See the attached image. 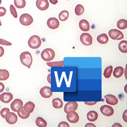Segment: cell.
<instances>
[{
    "mask_svg": "<svg viewBox=\"0 0 127 127\" xmlns=\"http://www.w3.org/2000/svg\"><path fill=\"white\" fill-rule=\"evenodd\" d=\"M5 120L10 125H13L17 122V116L14 112H9L7 113L5 116Z\"/></svg>",
    "mask_w": 127,
    "mask_h": 127,
    "instance_id": "9c48e42d",
    "label": "cell"
},
{
    "mask_svg": "<svg viewBox=\"0 0 127 127\" xmlns=\"http://www.w3.org/2000/svg\"><path fill=\"white\" fill-rule=\"evenodd\" d=\"M47 65L50 67H63L64 66V61L53 62L47 63Z\"/></svg>",
    "mask_w": 127,
    "mask_h": 127,
    "instance_id": "4dcf8cb0",
    "label": "cell"
},
{
    "mask_svg": "<svg viewBox=\"0 0 127 127\" xmlns=\"http://www.w3.org/2000/svg\"><path fill=\"white\" fill-rule=\"evenodd\" d=\"M52 103L53 107L56 109H60L63 107V101L61 99L59 98H55L53 99L52 101Z\"/></svg>",
    "mask_w": 127,
    "mask_h": 127,
    "instance_id": "7402d4cb",
    "label": "cell"
},
{
    "mask_svg": "<svg viewBox=\"0 0 127 127\" xmlns=\"http://www.w3.org/2000/svg\"><path fill=\"white\" fill-rule=\"evenodd\" d=\"M117 27L121 30H124L127 28V21L126 19H122L117 23Z\"/></svg>",
    "mask_w": 127,
    "mask_h": 127,
    "instance_id": "f1b7e54d",
    "label": "cell"
},
{
    "mask_svg": "<svg viewBox=\"0 0 127 127\" xmlns=\"http://www.w3.org/2000/svg\"><path fill=\"white\" fill-rule=\"evenodd\" d=\"M97 102H84V104L87 105H89V106H92L94 105L95 104H97Z\"/></svg>",
    "mask_w": 127,
    "mask_h": 127,
    "instance_id": "f35d334b",
    "label": "cell"
},
{
    "mask_svg": "<svg viewBox=\"0 0 127 127\" xmlns=\"http://www.w3.org/2000/svg\"><path fill=\"white\" fill-rule=\"evenodd\" d=\"M36 5L38 9L45 11L49 7V3L47 0H37Z\"/></svg>",
    "mask_w": 127,
    "mask_h": 127,
    "instance_id": "7c38bea8",
    "label": "cell"
},
{
    "mask_svg": "<svg viewBox=\"0 0 127 127\" xmlns=\"http://www.w3.org/2000/svg\"><path fill=\"white\" fill-rule=\"evenodd\" d=\"M55 57L54 50L51 48H46L42 51L41 57L45 62L52 61Z\"/></svg>",
    "mask_w": 127,
    "mask_h": 127,
    "instance_id": "7a4b0ae2",
    "label": "cell"
},
{
    "mask_svg": "<svg viewBox=\"0 0 127 127\" xmlns=\"http://www.w3.org/2000/svg\"><path fill=\"white\" fill-rule=\"evenodd\" d=\"M20 106H23V102L19 99H15L10 105L11 109L14 112H17L18 108Z\"/></svg>",
    "mask_w": 127,
    "mask_h": 127,
    "instance_id": "2e32d148",
    "label": "cell"
},
{
    "mask_svg": "<svg viewBox=\"0 0 127 127\" xmlns=\"http://www.w3.org/2000/svg\"><path fill=\"white\" fill-rule=\"evenodd\" d=\"M119 49L122 53L126 54L127 52V41L126 40L121 41L119 44Z\"/></svg>",
    "mask_w": 127,
    "mask_h": 127,
    "instance_id": "d4e9b609",
    "label": "cell"
},
{
    "mask_svg": "<svg viewBox=\"0 0 127 127\" xmlns=\"http://www.w3.org/2000/svg\"><path fill=\"white\" fill-rule=\"evenodd\" d=\"M35 107V105L34 103L32 102H28L23 106L24 110L28 113H31L33 112Z\"/></svg>",
    "mask_w": 127,
    "mask_h": 127,
    "instance_id": "ac0fdd59",
    "label": "cell"
},
{
    "mask_svg": "<svg viewBox=\"0 0 127 127\" xmlns=\"http://www.w3.org/2000/svg\"><path fill=\"white\" fill-rule=\"evenodd\" d=\"M47 81H48V83H50V84H51V74H50H50H49L47 76Z\"/></svg>",
    "mask_w": 127,
    "mask_h": 127,
    "instance_id": "ee69618b",
    "label": "cell"
},
{
    "mask_svg": "<svg viewBox=\"0 0 127 127\" xmlns=\"http://www.w3.org/2000/svg\"><path fill=\"white\" fill-rule=\"evenodd\" d=\"M80 40L82 44L86 46H90L93 43L92 37L90 34L87 33H84L81 35Z\"/></svg>",
    "mask_w": 127,
    "mask_h": 127,
    "instance_id": "8992f818",
    "label": "cell"
},
{
    "mask_svg": "<svg viewBox=\"0 0 127 127\" xmlns=\"http://www.w3.org/2000/svg\"><path fill=\"white\" fill-rule=\"evenodd\" d=\"M0 108H1V106H0Z\"/></svg>",
    "mask_w": 127,
    "mask_h": 127,
    "instance_id": "f907efd6",
    "label": "cell"
},
{
    "mask_svg": "<svg viewBox=\"0 0 127 127\" xmlns=\"http://www.w3.org/2000/svg\"><path fill=\"white\" fill-rule=\"evenodd\" d=\"M9 112H10V110L8 108H4L1 110L0 114H1V116L3 118L5 119L6 114Z\"/></svg>",
    "mask_w": 127,
    "mask_h": 127,
    "instance_id": "836d02e7",
    "label": "cell"
},
{
    "mask_svg": "<svg viewBox=\"0 0 127 127\" xmlns=\"http://www.w3.org/2000/svg\"><path fill=\"white\" fill-rule=\"evenodd\" d=\"M108 35L112 40H120L124 38L122 32L117 29H111L108 32Z\"/></svg>",
    "mask_w": 127,
    "mask_h": 127,
    "instance_id": "5b68a950",
    "label": "cell"
},
{
    "mask_svg": "<svg viewBox=\"0 0 127 127\" xmlns=\"http://www.w3.org/2000/svg\"><path fill=\"white\" fill-rule=\"evenodd\" d=\"M28 45L32 49H37L41 45V40L38 36L33 35L29 39Z\"/></svg>",
    "mask_w": 127,
    "mask_h": 127,
    "instance_id": "3957f363",
    "label": "cell"
},
{
    "mask_svg": "<svg viewBox=\"0 0 127 127\" xmlns=\"http://www.w3.org/2000/svg\"><path fill=\"white\" fill-rule=\"evenodd\" d=\"M79 27L80 30L83 32L89 31L90 29L89 23L86 19H82L79 23Z\"/></svg>",
    "mask_w": 127,
    "mask_h": 127,
    "instance_id": "e0dca14e",
    "label": "cell"
},
{
    "mask_svg": "<svg viewBox=\"0 0 127 127\" xmlns=\"http://www.w3.org/2000/svg\"><path fill=\"white\" fill-rule=\"evenodd\" d=\"M0 45H6V46H11L12 45V43L11 42H9L5 40L0 38Z\"/></svg>",
    "mask_w": 127,
    "mask_h": 127,
    "instance_id": "e575fe53",
    "label": "cell"
},
{
    "mask_svg": "<svg viewBox=\"0 0 127 127\" xmlns=\"http://www.w3.org/2000/svg\"><path fill=\"white\" fill-rule=\"evenodd\" d=\"M69 15V14L68 11H67V10H63L59 14V17L60 20L64 22V21L66 20L68 18Z\"/></svg>",
    "mask_w": 127,
    "mask_h": 127,
    "instance_id": "f546056e",
    "label": "cell"
},
{
    "mask_svg": "<svg viewBox=\"0 0 127 127\" xmlns=\"http://www.w3.org/2000/svg\"><path fill=\"white\" fill-rule=\"evenodd\" d=\"M13 98V95L8 92H5L0 95V101L4 103H8Z\"/></svg>",
    "mask_w": 127,
    "mask_h": 127,
    "instance_id": "5bb4252c",
    "label": "cell"
},
{
    "mask_svg": "<svg viewBox=\"0 0 127 127\" xmlns=\"http://www.w3.org/2000/svg\"><path fill=\"white\" fill-rule=\"evenodd\" d=\"M17 112L19 117L22 119H26L30 116V113H28L25 111L23 106L19 107L17 110Z\"/></svg>",
    "mask_w": 127,
    "mask_h": 127,
    "instance_id": "44dd1931",
    "label": "cell"
},
{
    "mask_svg": "<svg viewBox=\"0 0 127 127\" xmlns=\"http://www.w3.org/2000/svg\"><path fill=\"white\" fill-rule=\"evenodd\" d=\"M36 124L39 127H46L47 125L46 122L41 117H38L36 120Z\"/></svg>",
    "mask_w": 127,
    "mask_h": 127,
    "instance_id": "4316f807",
    "label": "cell"
},
{
    "mask_svg": "<svg viewBox=\"0 0 127 127\" xmlns=\"http://www.w3.org/2000/svg\"><path fill=\"white\" fill-rule=\"evenodd\" d=\"M97 40L99 43L101 44H104L107 43L109 39L106 34H102L97 37Z\"/></svg>",
    "mask_w": 127,
    "mask_h": 127,
    "instance_id": "603a6c76",
    "label": "cell"
},
{
    "mask_svg": "<svg viewBox=\"0 0 127 127\" xmlns=\"http://www.w3.org/2000/svg\"><path fill=\"white\" fill-rule=\"evenodd\" d=\"M20 60L23 65L27 67L28 68H30L32 64L33 58L29 52L25 51L20 54Z\"/></svg>",
    "mask_w": 127,
    "mask_h": 127,
    "instance_id": "6da1fadb",
    "label": "cell"
},
{
    "mask_svg": "<svg viewBox=\"0 0 127 127\" xmlns=\"http://www.w3.org/2000/svg\"><path fill=\"white\" fill-rule=\"evenodd\" d=\"M6 13V9L3 7H0V17L4 16Z\"/></svg>",
    "mask_w": 127,
    "mask_h": 127,
    "instance_id": "d590c367",
    "label": "cell"
},
{
    "mask_svg": "<svg viewBox=\"0 0 127 127\" xmlns=\"http://www.w3.org/2000/svg\"><path fill=\"white\" fill-rule=\"evenodd\" d=\"M40 94L41 96L44 98H49L52 95V92L51 88L46 86L41 89L40 90Z\"/></svg>",
    "mask_w": 127,
    "mask_h": 127,
    "instance_id": "4fadbf2b",
    "label": "cell"
},
{
    "mask_svg": "<svg viewBox=\"0 0 127 127\" xmlns=\"http://www.w3.org/2000/svg\"><path fill=\"white\" fill-rule=\"evenodd\" d=\"M122 127V126L121 125V124H119V123H115V124H114L113 125H112V127Z\"/></svg>",
    "mask_w": 127,
    "mask_h": 127,
    "instance_id": "f6af8a7d",
    "label": "cell"
},
{
    "mask_svg": "<svg viewBox=\"0 0 127 127\" xmlns=\"http://www.w3.org/2000/svg\"><path fill=\"white\" fill-rule=\"evenodd\" d=\"M1 3H2V0H0V5H1Z\"/></svg>",
    "mask_w": 127,
    "mask_h": 127,
    "instance_id": "c3c4849f",
    "label": "cell"
},
{
    "mask_svg": "<svg viewBox=\"0 0 127 127\" xmlns=\"http://www.w3.org/2000/svg\"><path fill=\"white\" fill-rule=\"evenodd\" d=\"M67 1H69V0H67Z\"/></svg>",
    "mask_w": 127,
    "mask_h": 127,
    "instance_id": "681fc988",
    "label": "cell"
},
{
    "mask_svg": "<svg viewBox=\"0 0 127 127\" xmlns=\"http://www.w3.org/2000/svg\"><path fill=\"white\" fill-rule=\"evenodd\" d=\"M58 127H69V125L66 122H61L58 126Z\"/></svg>",
    "mask_w": 127,
    "mask_h": 127,
    "instance_id": "8d00e7d4",
    "label": "cell"
},
{
    "mask_svg": "<svg viewBox=\"0 0 127 127\" xmlns=\"http://www.w3.org/2000/svg\"><path fill=\"white\" fill-rule=\"evenodd\" d=\"M47 25L51 29L54 30L57 29L60 25L59 20L55 17L49 18L47 21Z\"/></svg>",
    "mask_w": 127,
    "mask_h": 127,
    "instance_id": "8fae6325",
    "label": "cell"
},
{
    "mask_svg": "<svg viewBox=\"0 0 127 127\" xmlns=\"http://www.w3.org/2000/svg\"><path fill=\"white\" fill-rule=\"evenodd\" d=\"M84 11V7H83L82 5L80 4H78L75 8V13L76 15L79 16L82 15Z\"/></svg>",
    "mask_w": 127,
    "mask_h": 127,
    "instance_id": "1f68e13d",
    "label": "cell"
},
{
    "mask_svg": "<svg viewBox=\"0 0 127 127\" xmlns=\"http://www.w3.org/2000/svg\"><path fill=\"white\" fill-rule=\"evenodd\" d=\"M10 12H11V14L13 15V16L14 18H17V13L16 12V9L14 7L13 5H11L10 6Z\"/></svg>",
    "mask_w": 127,
    "mask_h": 127,
    "instance_id": "d6a6232c",
    "label": "cell"
},
{
    "mask_svg": "<svg viewBox=\"0 0 127 127\" xmlns=\"http://www.w3.org/2000/svg\"><path fill=\"white\" fill-rule=\"evenodd\" d=\"M49 2L53 5H56L58 3V0H49Z\"/></svg>",
    "mask_w": 127,
    "mask_h": 127,
    "instance_id": "7bdbcfd3",
    "label": "cell"
},
{
    "mask_svg": "<svg viewBox=\"0 0 127 127\" xmlns=\"http://www.w3.org/2000/svg\"><path fill=\"white\" fill-rule=\"evenodd\" d=\"M127 110H125V111L124 112L123 114V120L126 122L127 123Z\"/></svg>",
    "mask_w": 127,
    "mask_h": 127,
    "instance_id": "74e56055",
    "label": "cell"
},
{
    "mask_svg": "<svg viewBox=\"0 0 127 127\" xmlns=\"http://www.w3.org/2000/svg\"><path fill=\"white\" fill-rule=\"evenodd\" d=\"M126 88H127V85H126L125 88V92L127 93V90H126Z\"/></svg>",
    "mask_w": 127,
    "mask_h": 127,
    "instance_id": "bcb514c9",
    "label": "cell"
},
{
    "mask_svg": "<svg viewBox=\"0 0 127 127\" xmlns=\"http://www.w3.org/2000/svg\"><path fill=\"white\" fill-rule=\"evenodd\" d=\"M87 118L88 121L91 122H93L97 120L98 118V114L96 111L92 110L88 113L87 115Z\"/></svg>",
    "mask_w": 127,
    "mask_h": 127,
    "instance_id": "d6986e66",
    "label": "cell"
},
{
    "mask_svg": "<svg viewBox=\"0 0 127 127\" xmlns=\"http://www.w3.org/2000/svg\"><path fill=\"white\" fill-rule=\"evenodd\" d=\"M66 118L69 122L72 124L77 123L79 120V115L74 110H71L67 113Z\"/></svg>",
    "mask_w": 127,
    "mask_h": 127,
    "instance_id": "52a82bcc",
    "label": "cell"
},
{
    "mask_svg": "<svg viewBox=\"0 0 127 127\" xmlns=\"http://www.w3.org/2000/svg\"><path fill=\"white\" fill-rule=\"evenodd\" d=\"M100 111L102 114L106 116H112L114 113V110L110 106L105 105L102 106L100 108Z\"/></svg>",
    "mask_w": 127,
    "mask_h": 127,
    "instance_id": "ba28073f",
    "label": "cell"
},
{
    "mask_svg": "<svg viewBox=\"0 0 127 127\" xmlns=\"http://www.w3.org/2000/svg\"><path fill=\"white\" fill-rule=\"evenodd\" d=\"M9 77V73L5 69H0V81H4Z\"/></svg>",
    "mask_w": 127,
    "mask_h": 127,
    "instance_id": "cb8c5ba5",
    "label": "cell"
},
{
    "mask_svg": "<svg viewBox=\"0 0 127 127\" xmlns=\"http://www.w3.org/2000/svg\"><path fill=\"white\" fill-rule=\"evenodd\" d=\"M1 26H2V23H1V20H0V27H1Z\"/></svg>",
    "mask_w": 127,
    "mask_h": 127,
    "instance_id": "7dc6e473",
    "label": "cell"
},
{
    "mask_svg": "<svg viewBox=\"0 0 127 127\" xmlns=\"http://www.w3.org/2000/svg\"><path fill=\"white\" fill-rule=\"evenodd\" d=\"M78 108V104L75 101H70L67 103L64 106V111L67 113L71 110L76 111Z\"/></svg>",
    "mask_w": 127,
    "mask_h": 127,
    "instance_id": "30bf717a",
    "label": "cell"
},
{
    "mask_svg": "<svg viewBox=\"0 0 127 127\" xmlns=\"http://www.w3.org/2000/svg\"><path fill=\"white\" fill-rule=\"evenodd\" d=\"M15 6L18 9L24 8L26 5L25 0H14Z\"/></svg>",
    "mask_w": 127,
    "mask_h": 127,
    "instance_id": "83f0119b",
    "label": "cell"
},
{
    "mask_svg": "<svg viewBox=\"0 0 127 127\" xmlns=\"http://www.w3.org/2000/svg\"><path fill=\"white\" fill-rule=\"evenodd\" d=\"M96 126L92 123H88L86 125L85 127H96Z\"/></svg>",
    "mask_w": 127,
    "mask_h": 127,
    "instance_id": "b9f144b4",
    "label": "cell"
},
{
    "mask_svg": "<svg viewBox=\"0 0 127 127\" xmlns=\"http://www.w3.org/2000/svg\"><path fill=\"white\" fill-rule=\"evenodd\" d=\"M113 71V67L112 66H109L105 68L104 71L103 75L106 78H109L110 77L111 74Z\"/></svg>",
    "mask_w": 127,
    "mask_h": 127,
    "instance_id": "484cf974",
    "label": "cell"
},
{
    "mask_svg": "<svg viewBox=\"0 0 127 127\" xmlns=\"http://www.w3.org/2000/svg\"><path fill=\"white\" fill-rule=\"evenodd\" d=\"M106 99V102L111 105H115L118 103V100L116 97L113 95L108 94L104 96Z\"/></svg>",
    "mask_w": 127,
    "mask_h": 127,
    "instance_id": "9a60e30c",
    "label": "cell"
},
{
    "mask_svg": "<svg viewBox=\"0 0 127 127\" xmlns=\"http://www.w3.org/2000/svg\"><path fill=\"white\" fill-rule=\"evenodd\" d=\"M4 54V49L3 47L0 46V57H2Z\"/></svg>",
    "mask_w": 127,
    "mask_h": 127,
    "instance_id": "60d3db41",
    "label": "cell"
},
{
    "mask_svg": "<svg viewBox=\"0 0 127 127\" xmlns=\"http://www.w3.org/2000/svg\"><path fill=\"white\" fill-rule=\"evenodd\" d=\"M4 89H5V86L4 85V84L2 82H0V93L3 92Z\"/></svg>",
    "mask_w": 127,
    "mask_h": 127,
    "instance_id": "ab89813d",
    "label": "cell"
},
{
    "mask_svg": "<svg viewBox=\"0 0 127 127\" xmlns=\"http://www.w3.org/2000/svg\"><path fill=\"white\" fill-rule=\"evenodd\" d=\"M20 24L25 26H28L33 22V18L31 15L28 13L23 14L19 17Z\"/></svg>",
    "mask_w": 127,
    "mask_h": 127,
    "instance_id": "277c9868",
    "label": "cell"
},
{
    "mask_svg": "<svg viewBox=\"0 0 127 127\" xmlns=\"http://www.w3.org/2000/svg\"><path fill=\"white\" fill-rule=\"evenodd\" d=\"M124 73V69L122 67H116L113 72V75L114 77L118 78L121 77Z\"/></svg>",
    "mask_w": 127,
    "mask_h": 127,
    "instance_id": "ffe728a7",
    "label": "cell"
}]
</instances>
